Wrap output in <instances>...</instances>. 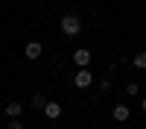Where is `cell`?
Masks as SVG:
<instances>
[{
	"mask_svg": "<svg viewBox=\"0 0 146 129\" xmlns=\"http://www.w3.org/2000/svg\"><path fill=\"white\" fill-rule=\"evenodd\" d=\"M91 50H88V47H76V50H73V62H76L79 68H88L91 65Z\"/></svg>",
	"mask_w": 146,
	"mask_h": 129,
	"instance_id": "3",
	"label": "cell"
},
{
	"mask_svg": "<svg viewBox=\"0 0 146 129\" xmlns=\"http://www.w3.org/2000/svg\"><path fill=\"white\" fill-rule=\"evenodd\" d=\"M58 27H62V32L67 35V38H73V35H79V32H82V21H79L76 15H62Z\"/></svg>",
	"mask_w": 146,
	"mask_h": 129,
	"instance_id": "1",
	"label": "cell"
},
{
	"mask_svg": "<svg viewBox=\"0 0 146 129\" xmlns=\"http://www.w3.org/2000/svg\"><path fill=\"white\" fill-rule=\"evenodd\" d=\"M62 112H64V109H62V103H53V100H50V103L44 106V114L50 117V120H58V117H62Z\"/></svg>",
	"mask_w": 146,
	"mask_h": 129,
	"instance_id": "6",
	"label": "cell"
},
{
	"mask_svg": "<svg viewBox=\"0 0 146 129\" xmlns=\"http://www.w3.org/2000/svg\"><path fill=\"white\" fill-rule=\"evenodd\" d=\"M6 114L12 117V120H18V117L23 114V106L21 103H6Z\"/></svg>",
	"mask_w": 146,
	"mask_h": 129,
	"instance_id": "7",
	"label": "cell"
},
{
	"mask_svg": "<svg viewBox=\"0 0 146 129\" xmlns=\"http://www.w3.org/2000/svg\"><path fill=\"white\" fill-rule=\"evenodd\" d=\"M111 114H114V120H120V123H126L129 117H131V109H129L126 103H117L114 109H111Z\"/></svg>",
	"mask_w": 146,
	"mask_h": 129,
	"instance_id": "5",
	"label": "cell"
},
{
	"mask_svg": "<svg viewBox=\"0 0 146 129\" xmlns=\"http://www.w3.org/2000/svg\"><path fill=\"white\" fill-rule=\"evenodd\" d=\"M41 53H44L41 41H29L27 47H23V56H27V59H32V62H35V59H41Z\"/></svg>",
	"mask_w": 146,
	"mask_h": 129,
	"instance_id": "4",
	"label": "cell"
},
{
	"mask_svg": "<svg viewBox=\"0 0 146 129\" xmlns=\"http://www.w3.org/2000/svg\"><path fill=\"white\" fill-rule=\"evenodd\" d=\"M131 65H135L137 70H146V53H137L135 59H131Z\"/></svg>",
	"mask_w": 146,
	"mask_h": 129,
	"instance_id": "9",
	"label": "cell"
},
{
	"mask_svg": "<svg viewBox=\"0 0 146 129\" xmlns=\"http://www.w3.org/2000/svg\"><path fill=\"white\" fill-rule=\"evenodd\" d=\"M126 94H129V97H137V94H140V85H137V82H129V85H126Z\"/></svg>",
	"mask_w": 146,
	"mask_h": 129,
	"instance_id": "10",
	"label": "cell"
},
{
	"mask_svg": "<svg viewBox=\"0 0 146 129\" xmlns=\"http://www.w3.org/2000/svg\"><path fill=\"white\" fill-rule=\"evenodd\" d=\"M9 129H27V126H23V120L18 117V120H12V123H9Z\"/></svg>",
	"mask_w": 146,
	"mask_h": 129,
	"instance_id": "11",
	"label": "cell"
},
{
	"mask_svg": "<svg viewBox=\"0 0 146 129\" xmlns=\"http://www.w3.org/2000/svg\"><path fill=\"white\" fill-rule=\"evenodd\" d=\"M73 85H76V88H91L94 85V74H91L88 68H79L76 76H73Z\"/></svg>",
	"mask_w": 146,
	"mask_h": 129,
	"instance_id": "2",
	"label": "cell"
},
{
	"mask_svg": "<svg viewBox=\"0 0 146 129\" xmlns=\"http://www.w3.org/2000/svg\"><path fill=\"white\" fill-rule=\"evenodd\" d=\"M140 109H143V112H146V97H143V100H140Z\"/></svg>",
	"mask_w": 146,
	"mask_h": 129,
	"instance_id": "12",
	"label": "cell"
},
{
	"mask_svg": "<svg viewBox=\"0 0 146 129\" xmlns=\"http://www.w3.org/2000/svg\"><path fill=\"white\" fill-rule=\"evenodd\" d=\"M47 103H50V100H47L41 91H35V94H32V103H29V106H32V109H41V112H44V106H47Z\"/></svg>",
	"mask_w": 146,
	"mask_h": 129,
	"instance_id": "8",
	"label": "cell"
}]
</instances>
